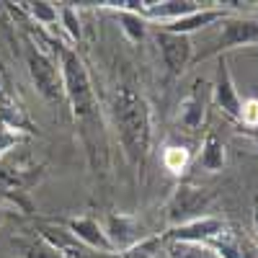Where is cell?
I'll return each instance as SVG.
<instances>
[{
  "label": "cell",
  "mask_w": 258,
  "mask_h": 258,
  "mask_svg": "<svg viewBox=\"0 0 258 258\" xmlns=\"http://www.w3.org/2000/svg\"><path fill=\"white\" fill-rule=\"evenodd\" d=\"M111 114H114V126H116V135L126 158L132 163H142L150 153V140H153L150 103L145 101L142 93L124 85V88H116L114 93Z\"/></svg>",
  "instance_id": "obj_1"
},
{
  "label": "cell",
  "mask_w": 258,
  "mask_h": 258,
  "mask_svg": "<svg viewBox=\"0 0 258 258\" xmlns=\"http://www.w3.org/2000/svg\"><path fill=\"white\" fill-rule=\"evenodd\" d=\"M59 73H62V93L70 101V109L75 119H85L93 106H96V96L91 88V78L85 70L83 59L78 57V52L73 49H62L59 57Z\"/></svg>",
  "instance_id": "obj_2"
},
{
  "label": "cell",
  "mask_w": 258,
  "mask_h": 258,
  "mask_svg": "<svg viewBox=\"0 0 258 258\" xmlns=\"http://www.w3.org/2000/svg\"><path fill=\"white\" fill-rule=\"evenodd\" d=\"M214 199V194L197 183H178L165 204V220L170 227H178L186 222H194L199 217H207V209Z\"/></svg>",
  "instance_id": "obj_3"
},
{
  "label": "cell",
  "mask_w": 258,
  "mask_h": 258,
  "mask_svg": "<svg viewBox=\"0 0 258 258\" xmlns=\"http://www.w3.org/2000/svg\"><path fill=\"white\" fill-rule=\"evenodd\" d=\"M26 64H29V75L36 85V91L47 101H57L59 96H64L62 93V73L49 59V54H44L34 44H29L26 47Z\"/></svg>",
  "instance_id": "obj_4"
},
{
  "label": "cell",
  "mask_w": 258,
  "mask_h": 258,
  "mask_svg": "<svg viewBox=\"0 0 258 258\" xmlns=\"http://www.w3.org/2000/svg\"><path fill=\"white\" fill-rule=\"evenodd\" d=\"M158 47H160V57L165 62V68L173 75H181L194 57L191 36H183V34H170V31L160 29L158 31Z\"/></svg>",
  "instance_id": "obj_5"
},
{
  "label": "cell",
  "mask_w": 258,
  "mask_h": 258,
  "mask_svg": "<svg viewBox=\"0 0 258 258\" xmlns=\"http://www.w3.org/2000/svg\"><path fill=\"white\" fill-rule=\"evenodd\" d=\"M106 238H109V243L114 245V250H126L129 245L140 243L145 235H142V222L137 217H132V214H109L106 217V222L101 225Z\"/></svg>",
  "instance_id": "obj_6"
},
{
  "label": "cell",
  "mask_w": 258,
  "mask_h": 258,
  "mask_svg": "<svg viewBox=\"0 0 258 258\" xmlns=\"http://www.w3.org/2000/svg\"><path fill=\"white\" fill-rule=\"evenodd\" d=\"M227 225L220 217H199L194 222L178 225V227H170V232L165 235V240H178V243H209L214 235H220Z\"/></svg>",
  "instance_id": "obj_7"
},
{
  "label": "cell",
  "mask_w": 258,
  "mask_h": 258,
  "mask_svg": "<svg viewBox=\"0 0 258 258\" xmlns=\"http://www.w3.org/2000/svg\"><path fill=\"white\" fill-rule=\"evenodd\" d=\"M214 101H217L220 111L232 116V119H240V96L235 91V80H232V73H230V64L225 57H220L217 62V78H214Z\"/></svg>",
  "instance_id": "obj_8"
},
{
  "label": "cell",
  "mask_w": 258,
  "mask_h": 258,
  "mask_svg": "<svg viewBox=\"0 0 258 258\" xmlns=\"http://www.w3.org/2000/svg\"><path fill=\"white\" fill-rule=\"evenodd\" d=\"M245 44H258V18L248 16L225 18L220 34V49H235Z\"/></svg>",
  "instance_id": "obj_9"
},
{
  "label": "cell",
  "mask_w": 258,
  "mask_h": 258,
  "mask_svg": "<svg viewBox=\"0 0 258 258\" xmlns=\"http://www.w3.org/2000/svg\"><path fill=\"white\" fill-rule=\"evenodd\" d=\"M68 227H70L73 238H78L85 248L98 250V253H116L114 245L109 243V238H106V232H103L98 220H93V217H75V220H70Z\"/></svg>",
  "instance_id": "obj_10"
},
{
  "label": "cell",
  "mask_w": 258,
  "mask_h": 258,
  "mask_svg": "<svg viewBox=\"0 0 258 258\" xmlns=\"http://www.w3.org/2000/svg\"><path fill=\"white\" fill-rule=\"evenodd\" d=\"M227 18V11L225 8H199V11H194L178 21H170V24H163V31H170V34H183V36H191L194 31H199V29H207L212 26L214 21H225Z\"/></svg>",
  "instance_id": "obj_11"
},
{
  "label": "cell",
  "mask_w": 258,
  "mask_h": 258,
  "mask_svg": "<svg viewBox=\"0 0 258 258\" xmlns=\"http://www.w3.org/2000/svg\"><path fill=\"white\" fill-rule=\"evenodd\" d=\"M194 11H199V3L194 0H165V3H145V21H160V24H170V21H178Z\"/></svg>",
  "instance_id": "obj_12"
},
{
  "label": "cell",
  "mask_w": 258,
  "mask_h": 258,
  "mask_svg": "<svg viewBox=\"0 0 258 258\" xmlns=\"http://www.w3.org/2000/svg\"><path fill=\"white\" fill-rule=\"evenodd\" d=\"M225 163H227V158H225V145H222V140L214 135V132H209V135L204 137V142H202L199 168L209 170V173H217V170L225 168Z\"/></svg>",
  "instance_id": "obj_13"
},
{
  "label": "cell",
  "mask_w": 258,
  "mask_h": 258,
  "mask_svg": "<svg viewBox=\"0 0 258 258\" xmlns=\"http://www.w3.org/2000/svg\"><path fill=\"white\" fill-rule=\"evenodd\" d=\"M204 121V101L199 98V91H194L178 103V126L183 132H197Z\"/></svg>",
  "instance_id": "obj_14"
},
{
  "label": "cell",
  "mask_w": 258,
  "mask_h": 258,
  "mask_svg": "<svg viewBox=\"0 0 258 258\" xmlns=\"http://www.w3.org/2000/svg\"><path fill=\"white\" fill-rule=\"evenodd\" d=\"M168 258H220L209 248L207 243H178V240H168L165 245Z\"/></svg>",
  "instance_id": "obj_15"
},
{
  "label": "cell",
  "mask_w": 258,
  "mask_h": 258,
  "mask_svg": "<svg viewBox=\"0 0 258 258\" xmlns=\"http://www.w3.org/2000/svg\"><path fill=\"white\" fill-rule=\"evenodd\" d=\"M18 250H21V258H62V250L44 238L18 240Z\"/></svg>",
  "instance_id": "obj_16"
},
{
  "label": "cell",
  "mask_w": 258,
  "mask_h": 258,
  "mask_svg": "<svg viewBox=\"0 0 258 258\" xmlns=\"http://www.w3.org/2000/svg\"><path fill=\"white\" fill-rule=\"evenodd\" d=\"M163 248H165V238L153 235V238H142L140 243L129 245L126 250H121L119 258H158Z\"/></svg>",
  "instance_id": "obj_17"
},
{
  "label": "cell",
  "mask_w": 258,
  "mask_h": 258,
  "mask_svg": "<svg viewBox=\"0 0 258 258\" xmlns=\"http://www.w3.org/2000/svg\"><path fill=\"white\" fill-rule=\"evenodd\" d=\"M119 13V24H121V31L132 39V41H142L145 34H147V21L142 13L137 11H116Z\"/></svg>",
  "instance_id": "obj_18"
},
{
  "label": "cell",
  "mask_w": 258,
  "mask_h": 258,
  "mask_svg": "<svg viewBox=\"0 0 258 258\" xmlns=\"http://www.w3.org/2000/svg\"><path fill=\"white\" fill-rule=\"evenodd\" d=\"M163 165H165V170H170L173 176H181L183 170L188 168V150H186V147H178V145L165 147Z\"/></svg>",
  "instance_id": "obj_19"
},
{
  "label": "cell",
  "mask_w": 258,
  "mask_h": 258,
  "mask_svg": "<svg viewBox=\"0 0 258 258\" xmlns=\"http://www.w3.org/2000/svg\"><path fill=\"white\" fill-rule=\"evenodd\" d=\"M26 8H29L31 18L41 26H54L59 21V8H54L52 3H29Z\"/></svg>",
  "instance_id": "obj_20"
},
{
  "label": "cell",
  "mask_w": 258,
  "mask_h": 258,
  "mask_svg": "<svg viewBox=\"0 0 258 258\" xmlns=\"http://www.w3.org/2000/svg\"><path fill=\"white\" fill-rule=\"evenodd\" d=\"M59 24L64 26V31L70 34V39H80V18H78V11L73 6H62L59 8Z\"/></svg>",
  "instance_id": "obj_21"
},
{
  "label": "cell",
  "mask_w": 258,
  "mask_h": 258,
  "mask_svg": "<svg viewBox=\"0 0 258 258\" xmlns=\"http://www.w3.org/2000/svg\"><path fill=\"white\" fill-rule=\"evenodd\" d=\"M240 121L250 129L258 126V101L255 98H248V101L240 103Z\"/></svg>",
  "instance_id": "obj_22"
},
{
  "label": "cell",
  "mask_w": 258,
  "mask_h": 258,
  "mask_svg": "<svg viewBox=\"0 0 258 258\" xmlns=\"http://www.w3.org/2000/svg\"><path fill=\"white\" fill-rule=\"evenodd\" d=\"M16 132L11 124H0V153H6V150H11L16 145Z\"/></svg>",
  "instance_id": "obj_23"
},
{
  "label": "cell",
  "mask_w": 258,
  "mask_h": 258,
  "mask_svg": "<svg viewBox=\"0 0 258 258\" xmlns=\"http://www.w3.org/2000/svg\"><path fill=\"white\" fill-rule=\"evenodd\" d=\"M59 250H62V258H91V253H83L80 248H70V245H64Z\"/></svg>",
  "instance_id": "obj_24"
},
{
  "label": "cell",
  "mask_w": 258,
  "mask_h": 258,
  "mask_svg": "<svg viewBox=\"0 0 258 258\" xmlns=\"http://www.w3.org/2000/svg\"><path fill=\"white\" fill-rule=\"evenodd\" d=\"M253 225H255V232H258V197H255V204H253Z\"/></svg>",
  "instance_id": "obj_25"
},
{
  "label": "cell",
  "mask_w": 258,
  "mask_h": 258,
  "mask_svg": "<svg viewBox=\"0 0 258 258\" xmlns=\"http://www.w3.org/2000/svg\"><path fill=\"white\" fill-rule=\"evenodd\" d=\"M250 135L255 137V142H258V129H250Z\"/></svg>",
  "instance_id": "obj_26"
},
{
  "label": "cell",
  "mask_w": 258,
  "mask_h": 258,
  "mask_svg": "<svg viewBox=\"0 0 258 258\" xmlns=\"http://www.w3.org/2000/svg\"><path fill=\"white\" fill-rule=\"evenodd\" d=\"M3 220H6V214H3V209H0V225H3Z\"/></svg>",
  "instance_id": "obj_27"
}]
</instances>
